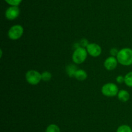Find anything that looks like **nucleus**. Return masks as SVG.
<instances>
[{
  "instance_id": "f257e3e1",
  "label": "nucleus",
  "mask_w": 132,
  "mask_h": 132,
  "mask_svg": "<svg viewBox=\"0 0 132 132\" xmlns=\"http://www.w3.org/2000/svg\"><path fill=\"white\" fill-rule=\"evenodd\" d=\"M120 64L125 66L132 65V49L130 48H123L119 51L116 56Z\"/></svg>"
},
{
  "instance_id": "f03ea898",
  "label": "nucleus",
  "mask_w": 132,
  "mask_h": 132,
  "mask_svg": "<svg viewBox=\"0 0 132 132\" xmlns=\"http://www.w3.org/2000/svg\"><path fill=\"white\" fill-rule=\"evenodd\" d=\"M88 52L86 49L82 47H79L73 51L72 60L76 64H81L87 58Z\"/></svg>"
},
{
  "instance_id": "7ed1b4c3",
  "label": "nucleus",
  "mask_w": 132,
  "mask_h": 132,
  "mask_svg": "<svg viewBox=\"0 0 132 132\" xmlns=\"http://www.w3.org/2000/svg\"><path fill=\"white\" fill-rule=\"evenodd\" d=\"M119 88L114 83H107L103 85L101 88V93L103 95L108 97H112L117 95Z\"/></svg>"
},
{
  "instance_id": "20e7f679",
  "label": "nucleus",
  "mask_w": 132,
  "mask_h": 132,
  "mask_svg": "<svg viewBox=\"0 0 132 132\" xmlns=\"http://www.w3.org/2000/svg\"><path fill=\"white\" fill-rule=\"evenodd\" d=\"M26 80L31 85H37L42 80L41 74L36 70H29L26 72Z\"/></svg>"
},
{
  "instance_id": "39448f33",
  "label": "nucleus",
  "mask_w": 132,
  "mask_h": 132,
  "mask_svg": "<svg viewBox=\"0 0 132 132\" xmlns=\"http://www.w3.org/2000/svg\"><path fill=\"white\" fill-rule=\"evenodd\" d=\"M24 29L20 25H15L10 28L8 31V36L12 40H17L20 38L23 34Z\"/></svg>"
},
{
  "instance_id": "423d86ee",
  "label": "nucleus",
  "mask_w": 132,
  "mask_h": 132,
  "mask_svg": "<svg viewBox=\"0 0 132 132\" xmlns=\"http://www.w3.org/2000/svg\"><path fill=\"white\" fill-rule=\"evenodd\" d=\"M86 50L88 54L92 57H98L102 53V48L99 44L95 43H88L86 46Z\"/></svg>"
},
{
  "instance_id": "0eeeda50",
  "label": "nucleus",
  "mask_w": 132,
  "mask_h": 132,
  "mask_svg": "<svg viewBox=\"0 0 132 132\" xmlns=\"http://www.w3.org/2000/svg\"><path fill=\"white\" fill-rule=\"evenodd\" d=\"M20 14L18 6H11L8 8L5 11V17L9 20H14L16 19Z\"/></svg>"
},
{
  "instance_id": "6e6552de",
  "label": "nucleus",
  "mask_w": 132,
  "mask_h": 132,
  "mask_svg": "<svg viewBox=\"0 0 132 132\" xmlns=\"http://www.w3.org/2000/svg\"><path fill=\"white\" fill-rule=\"evenodd\" d=\"M118 63L117 58L114 56H110L104 61V66L108 71H112L117 67Z\"/></svg>"
},
{
  "instance_id": "1a4fd4ad",
  "label": "nucleus",
  "mask_w": 132,
  "mask_h": 132,
  "mask_svg": "<svg viewBox=\"0 0 132 132\" xmlns=\"http://www.w3.org/2000/svg\"><path fill=\"white\" fill-rule=\"evenodd\" d=\"M73 77L76 79H77L79 81H84L86 80L88 77L87 72L83 69H78L77 71H76L74 74Z\"/></svg>"
},
{
  "instance_id": "9d476101",
  "label": "nucleus",
  "mask_w": 132,
  "mask_h": 132,
  "mask_svg": "<svg viewBox=\"0 0 132 132\" xmlns=\"http://www.w3.org/2000/svg\"><path fill=\"white\" fill-rule=\"evenodd\" d=\"M117 97H118V99L121 102H126L130 99V94L128 91L122 89L119 91L118 94H117Z\"/></svg>"
},
{
  "instance_id": "9b49d317",
  "label": "nucleus",
  "mask_w": 132,
  "mask_h": 132,
  "mask_svg": "<svg viewBox=\"0 0 132 132\" xmlns=\"http://www.w3.org/2000/svg\"><path fill=\"white\" fill-rule=\"evenodd\" d=\"M78 69L77 68L75 65L73 64H69L66 67V71H67V73L70 77H72V76H74V74L76 72V71Z\"/></svg>"
},
{
  "instance_id": "f8f14e48",
  "label": "nucleus",
  "mask_w": 132,
  "mask_h": 132,
  "mask_svg": "<svg viewBox=\"0 0 132 132\" xmlns=\"http://www.w3.org/2000/svg\"><path fill=\"white\" fill-rule=\"evenodd\" d=\"M45 132H61L60 128L57 124H51L47 126Z\"/></svg>"
},
{
  "instance_id": "ddd939ff",
  "label": "nucleus",
  "mask_w": 132,
  "mask_h": 132,
  "mask_svg": "<svg viewBox=\"0 0 132 132\" xmlns=\"http://www.w3.org/2000/svg\"><path fill=\"white\" fill-rule=\"evenodd\" d=\"M125 83L128 87H132V71L129 72L125 76Z\"/></svg>"
},
{
  "instance_id": "4468645a",
  "label": "nucleus",
  "mask_w": 132,
  "mask_h": 132,
  "mask_svg": "<svg viewBox=\"0 0 132 132\" xmlns=\"http://www.w3.org/2000/svg\"><path fill=\"white\" fill-rule=\"evenodd\" d=\"M116 132H132V129L130 126L123 124L118 127Z\"/></svg>"
},
{
  "instance_id": "2eb2a0df",
  "label": "nucleus",
  "mask_w": 132,
  "mask_h": 132,
  "mask_svg": "<svg viewBox=\"0 0 132 132\" xmlns=\"http://www.w3.org/2000/svg\"><path fill=\"white\" fill-rule=\"evenodd\" d=\"M52 75L51 72L49 71H44L42 74H41V78L42 80L45 82H48L51 80Z\"/></svg>"
},
{
  "instance_id": "dca6fc26",
  "label": "nucleus",
  "mask_w": 132,
  "mask_h": 132,
  "mask_svg": "<svg viewBox=\"0 0 132 132\" xmlns=\"http://www.w3.org/2000/svg\"><path fill=\"white\" fill-rule=\"evenodd\" d=\"M5 1L11 6H18L21 3L22 0H5Z\"/></svg>"
},
{
  "instance_id": "f3484780",
  "label": "nucleus",
  "mask_w": 132,
  "mask_h": 132,
  "mask_svg": "<svg viewBox=\"0 0 132 132\" xmlns=\"http://www.w3.org/2000/svg\"><path fill=\"white\" fill-rule=\"evenodd\" d=\"M119 51V50L117 49V48H112L110 49V53L111 56H117V54H118Z\"/></svg>"
},
{
  "instance_id": "a211bd4d",
  "label": "nucleus",
  "mask_w": 132,
  "mask_h": 132,
  "mask_svg": "<svg viewBox=\"0 0 132 132\" xmlns=\"http://www.w3.org/2000/svg\"><path fill=\"white\" fill-rule=\"evenodd\" d=\"M116 81L119 84H122V83L125 82V76H123L122 75H119L116 78Z\"/></svg>"
}]
</instances>
